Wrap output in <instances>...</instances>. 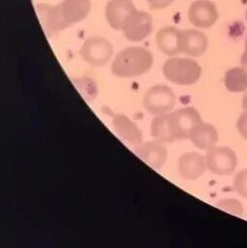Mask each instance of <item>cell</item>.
Returning a JSON list of instances; mask_svg holds the SVG:
<instances>
[{
    "label": "cell",
    "instance_id": "6da1fadb",
    "mask_svg": "<svg viewBox=\"0 0 247 248\" xmlns=\"http://www.w3.org/2000/svg\"><path fill=\"white\" fill-rule=\"evenodd\" d=\"M90 11V0H63L56 6L45 4L37 6V12L49 32H58L83 21Z\"/></svg>",
    "mask_w": 247,
    "mask_h": 248
},
{
    "label": "cell",
    "instance_id": "7a4b0ae2",
    "mask_svg": "<svg viewBox=\"0 0 247 248\" xmlns=\"http://www.w3.org/2000/svg\"><path fill=\"white\" fill-rule=\"evenodd\" d=\"M153 55L142 47H129L121 51L112 63V72L121 78L146 73L153 65Z\"/></svg>",
    "mask_w": 247,
    "mask_h": 248
},
{
    "label": "cell",
    "instance_id": "3957f363",
    "mask_svg": "<svg viewBox=\"0 0 247 248\" xmlns=\"http://www.w3.org/2000/svg\"><path fill=\"white\" fill-rule=\"evenodd\" d=\"M165 77L176 85L190 86L199 81L201 68L191 59L172 58L168 60L163 67Z\"/></svg>",
    "mask_w": 247,
    "mask_h": 248
},
{
    "label": "cell",
    "instance_id": "277c9868",
    "mask_svg": "<svg viewBox=\"0 0 247 248\" xmlns=\"http://www.w3.org/2000/svg\"><path fill=\"white\" fill-rule=\"evenodd\" d=\"M200 113L193 107H185L169 114V125L174 141L189 139L192 130L201 123Z\"/></svg>",
    "mask_w": 247,
    "mask_h": 248
},
{
    "label": "cell",
    "instance_id": "5b68a950",
    "mask_svg": "<svg viewBox=\"0 0 247 248\" xmlns=\"http://www.w3.org/2000/svg\"><path fill=\"white\" fill-rule=\"evenodd\" d=\"M175 94L167 86L158 85L150 88L144 97V108L153 115H161L170 111L175 104Z\"/></svg>",
    "mask_w": 247,
    "mask_h": 248
},
{
    "label": "cell",
    "instance_id": "8992f818",
    "mask_svg": "<svg viewBox=\"0 0 247 248\" xmlns=\"http://www.w3.org/2000/svg\"><path fill=\"white\" fill-rule=\"evenodd\" d=\"M80 54L84 61L92 66L100 67L105 65L112 58L113 47L105 38L92 37L85 41Z\"/></svg>",
    "mask_w": 247,
    "mask_h": 248
},
{
    "label": "cell",
    "instance_id": "52a82bcc",
    "mask_svg": "<svg viewBox=\"0 0 247 248\" xmlns=\"http://www.w3.org/2000/svg\"><path fill=\"white\" fill-rule=\"evenodd\" d=\"M207 169L217 175H230L237 166L236 154L229 147H212L206 154Z\"/></svg>",
    "mask_w": 247,
    "mask_h": 248
},
{
    "label": "cell",
    "instance_id": "ba28073f",
    "mask_svg": "<svg viewBox=\"0 0 247 248\" xmlns=\"http://www.w3.org/2000/svg\"><path fill=\"white\" fill-rule=\"evenodd\" d=\"M153 31L152 17L137 9L133 11L124 23L122 31L126 38L132 42H139L148 37Z\"/></svg>",
    "mask_w": 247,
    "mask_h": 248
},
{
    "label": "cell",
    "instance_id": "9c48e42d",
    "mask_svg": "<svg viewBox=\"0 0 247 248\" xmlns=\"http://www.w3.org/2000/svg\"><path fill=\"white\" fill-rule=\"evenodd\" d=\"M188 18L195 27L210 28L218 19L216 5L209 0H197L189 9Z\"/></svg>",
    "mask_w": 247,
    "mask_h": 248
},
{
    "label": "cell",
    "instance_id": "30bf717a",
    "mask_svg": "<svg viewBox=\"0 0 247 248\" xmlns=\"http://www.w3.org/2000/svg\"><path fill=\"white\" fill-rule=\"evenodd\" d=\"M135 10L132 0H111L106 6L105 16L112 29L122 31L124 23Z\"/></svg>",
    "mask_w": 247,
    "mask_h": 248
},
{
    "label": "cell",
    "instance_id": "8fae6325",
    "mask_svg": "<svg viewBox=\"0 0 247 248\" xmlns=\"http://www.w3.org/2000/svg\"><path fill=\"white\" fill-rule=\"evenodd\" d=\"M137 155L154 169H161L168 157L167 148L160 141L140 143L135 146Z\"/></svg>",
    "mask_w": 247,
    "mask_h": 248
},
{
    "label": "cell",
    "instance_id": "7c38bea8",
    "mask_svg": "<svg viewBox=\"0 0 247 248\" xmlns=\"http://www.w3.org/2000/svg\"><path fill=\"white\" fill-rule=\"evenodd\" d=\"M207 169L206 159L196 152L182 155L178 162V170L181 176L187 180H195L201 177Z\"/></svg>",
    "mask_w": 247,
    "mask_h": 248
},
{
    "label": "cell",
    "instance_id": "4fadbf2b",
    "mask_svg": "<svg viewBox=\"0 0 247 248\" xmlns=\"http://www.w3.org/2000/svg\"><path fill=\"white\" fill-rule=\"evenodd\" d=\"M208 47L207 36L196 30L181 31V50L192 57H201Z\"/></svg>",
    "mask_w": 247,
    "mask_h": 248
},
{
    "label": "cell",
    "instance_id": "5bb4252c",
    "mask_svg": "<svg viewBox=\"0 0 247 248\" xmlns=\"http://www.w3.org/2000/svg\"><path fill=\"white\" fill-rule=\"evenodd\" d=\"M159 49L167 56H177L181 50V31L174 27L162 29L156 36Z\"/></svg>",
    "mask_w": 247,
    "mask_h": 248
},
{
    "label": "cell",
    "instance_id": "9a60e30c",
    "mask_svg": "<svg viewBox=\"0 0 247 248\" xmlns=\"http://www.w3.org/2000/svg\"><path fill=\"white\" fill-rule=\"evenodd\" d=\"M113 126L119 137L124 140L134 145L142 143L143 137L141 131L127 116L122 114L115 115L113 117Z\"/></svg>",
    "mask_w": 247,
    "mask_h": 248
},
{
    "label": "cell",
    "instance_id": "2e32d148",
    "mask_svg": "<svg viewBox=\"0 0 247 248\" xmlns=\"http://www.w3.org/2000/svg\"><path fill=\"white\" fill-rule=\"evenodd\" d=\"M189 139L196 147L202 150H209L218 141V132L210 124L201 122L192 130Z\"/></svg>",
    "mask_w": 247,
    "mask_h": 248
},
{
    "label": "cell",
    "instance_id": "e0dca14e",
    "mask_svg": "<svg viewBox=\"0 0 247 248\" xmlns=\"http://www.w3.org/2000/svg\"><path fill=\"white\" fill-rule=\"evenodd\" d=\"M224 84L231 93H241L247 89V69L233 67L228 70L224 77Z\"/></svg>",
    "mask_w": 247,
    "mask_h": 248
},
{
    "label": "cell",
    "instance_id": "ac0fdd59",
    "mask_svg": "<svg viewBox=\"0 0 247 248\" xmlns=\"http://www.w3.org/2000/svg\"><path fill=\"white\" fill-rule=\"evenodd\" d=\"M151 135L152 137L162 143H172L175 142L169 125V114L157 115L151 123Z\"/></svg>",
    "mask_w": 247,
    "mask_h": 248
},
{
    "label": "cell",
    "instance_id": "d6986e66",
    "mask_svg": "<svg viewBox=\"0 0 247 248\" xmlns=\"http://www.w3.org/2000/svg\"><path fill=\"white\" fill-rule=\"evenodd\" d=\"M233 188L242 198L247 199V169L240 170L234 177Z\"/></svg>",
    "mask_w": 247,
    "mask_h": 248
},
{
    "label": "cell",
    "instance_id": "ffe728a7",
    "mask_svg": "<svg viewBox=\"0 0 247 248\" xmlns=\"http://www.w3.org/2000/svg\"><path fill=\"white\" fill-rule=\"evenodd\" d=\"M219 207L234 215H241L243 213V206L240 202L236 200H225L219 202Z\"/></svg>",
    "mask_w": 247,
    "mask_h": 248
},
{
    "label": "cell",
    "instance_id": "44dd1931",
    "mask_svg": "<svg viewBox=\"0 0 247 248\" xmlns=\"http://www.w3.org/2000/svg\"><path fill=\"white\" fill-rule=\"evenodd\" d=\"M236 128L239 135L247 140V110H245L238 118Z\"/></svg>",
    "mask_w": 247,
    "mask_h": 248
},
{
    "label": "cell",
    "instance_id": "7402d4cb",
    "mask_svg": "<svg viewBox=\"0 0 247 248\" xmlns=\"http://www.w3.org/2000/svg\"><path fill=\"white\" fill-rule=\"evenodd\" d=\"M175 0H148L149 6L152 10H160L165 9L173 3Z\"/></svg>",
    "mask_w": 247,
    "mask_h": 248
},
{
    "label": "cell",
    "instance_id": "603a6c76",
    "mask_svg": "<svg viewBox=\"0 0 247 248\" xmlns=\"http://www.w3.org/2000/svg\"><path fill=\"white\" fill-rule=\"evenodd\" d=\"M240 63H241L243 68L247 69V38H246V41H245V48H244L243 54H242L241 59H240Z\"/></svg>",
    "mask_w": 247,
    "mask_h": 248
},
{
    "label": "cell",
    "instance_id": "cb8c5ba5",
    "mask_svg": "<svg viewBox=\"0 0 247 248\" xmlns=\"http://www.w3.org/2000/svg\"><path fill=\"white\" fill-rule=\"evenodd\" d=\"M242 107H243V109L247 110V89H246L243 98H242Z\"/></svg>",
    "mask_w": 247,
    "mask_h": 248
},
{
    "label": "cell",
    "instance_id": "d4e9b609",
    "mask_svg": "<svg viewBox=\"0 0 247 248\" xmlns=\"http://www.w3.org/2000/svg\"><path fill=\"white\" fill-rule=\"evenodd\" d=\"M246 21H247V11H246Z\"/></svg>",
    "mask_w": 247,
    "mask_h": 248
}]
</instances>
